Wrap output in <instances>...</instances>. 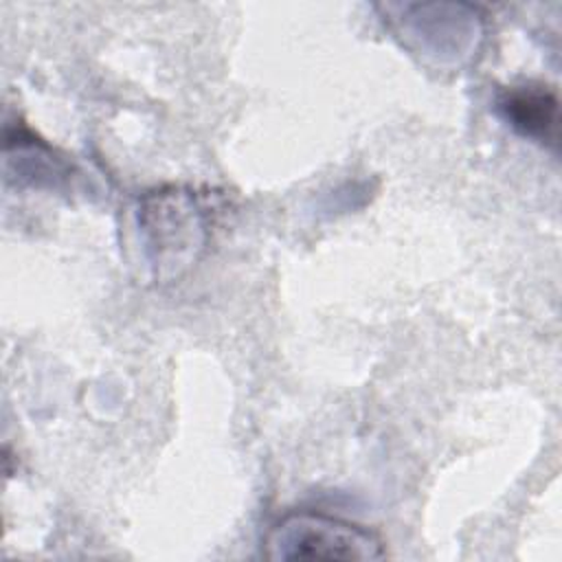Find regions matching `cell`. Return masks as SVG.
I'll use <instances>...</instances> for the list:
<instances>
[{
  "label": "cell",
  "instance_id": "obj_3",
  "mask_svg": "<svg viewBox=\"0 0 562 562\" xmlns=\"http://www.w3.org/2000/svg\"><path fill=\"white\" fill-rule=\"evenodd\" d=\"M395 18L402 42L417 55H430L452 61H463L476 50L483 22L474 7L452 2H428V4H389Z\"/></svg>",
  "mask_w": 562,
  "mask_h": 562
},
{
  "label": "cell",
  "instance_id": "obj_2",
  "mask_svg": "<svg viewBox=\"0 0 562 562\" xmlns=\"http://www.w3.org/2000/svg\"><path fill=\"white\" fill-rule=\"evenodd\" d=\"M270 560H380L382 540L362 525L318 514L292 512L277 520L263 538Z\"/></svg>",
  "mask_w": 562,
  "mask_h": 562
},
{
  "label": "cell",
  "instance_id": "obj_1",
  "mask_svg": "<svg viewBox=\"0 0 562 562\" xmlns=\"http://www.w3.org/2000/svg\"><path fill=\"white\" fill-rule=\"evenodd\" d=\"M136 224L147 263L156 279L173 281L200 259L209 224L189 189L165 187L140 198Z\"/></svg>",
  "mask_w": 562,
  "mask_h": 562
},
{
  "label": "cell",
  "instance_id": "obj_4",
  "mask_svg": "<svg viewBox=\"0 0 562 562\" xmlns=\"http://www.w3.org/2000/svg\"><path fill=\"white\" fill-rule=\"evenodd\" d=\"M501 116L525 138L558 140V97L547 86H512L498 97Z\"/></svg>",
  "mask_w": 562,
  "mask_h": 562
}]
</instances>
